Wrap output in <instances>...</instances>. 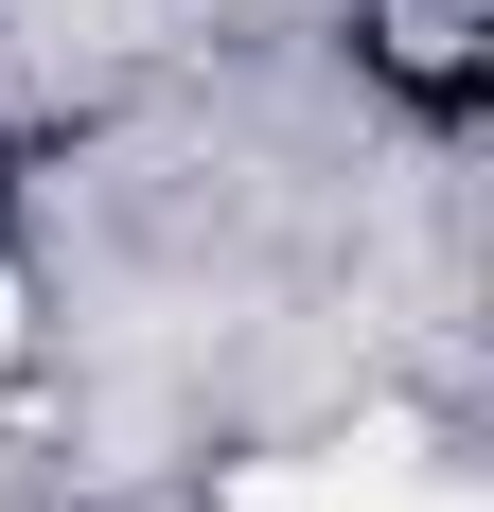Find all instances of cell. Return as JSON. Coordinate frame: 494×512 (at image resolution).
I'll list each match as a JSON object with an SVG mask.
<instances>
[{
	"label": "cell",
	"mask_w": 494,
	"mask_h": 512,
	"mask_svg": "<svg viewBox=\"0 0 494 512\" xmlns=\"http://www.w3.org/2000/svg\"><path fill=\"white\" fill-rule=\"evenodd\" d=\"M230 512H477L459 477H424L406 442H353V460H265Z\"/></svg>",
	"instance_id": "cell-1"
}]
</instances>
